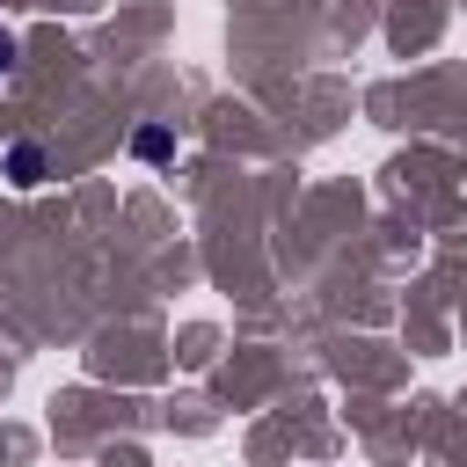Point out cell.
I'll return each instance as SVG.
<instances>
[{
    "label": "cell",
    "instance_id": "6da1fadb",
    "mask_svg": "<svg viewBox=\"0 0 467 467\" xmlns=\"http://www.w3.org/2000/svg\"><path fill=\"white\" fill-rule=\"evenodd\" d=\"M7 175L29 190V182H44V146H7Z\"/></svg>",
    "mask_w": 467,
    "mask_h": 467
},
{
    "label": "cell",
    "instance_id": "3957f363",
    "mask_svg": "<svg viewBox=\"0 0 467 467\" xmlns=\"http://www.w3.org/2000/svg\"><path fill=\"white\" fill-rule=\"evenodd\" d=\"M7 66H15V36L0 29V73H7Z\"/></svg>",
    "mask_w": 467,
    "mask_h": 467
},
{
    "label": "cell",
    "instance_id": "7a4b0ae2",
    "mask_svg": "<svg viewBox=\"0 0 467 467\" xmlns=\"http://www.w3.org/2000/svg\"><path fill=\"white\" fill-rule=\"evenodd\" d=\"M131 153H139V161H168V153H175V139H168L161 124H146V131L131 139Z\"/></svg>",
    "mask_w": 467,
    "mask_h": 467
}]
</instances>
